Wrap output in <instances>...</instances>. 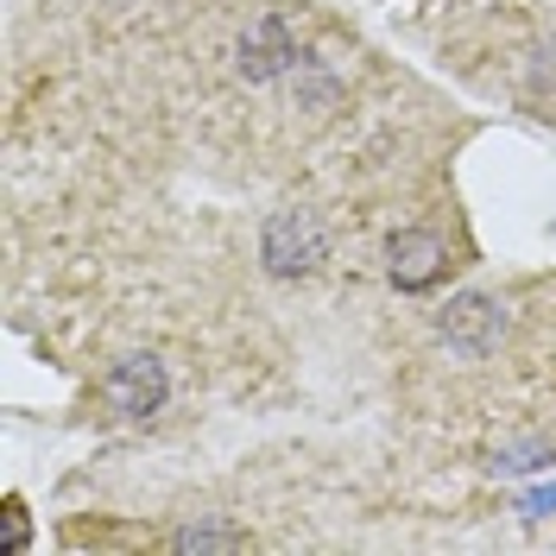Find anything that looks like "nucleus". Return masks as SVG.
<instances>
[{"label": "nucleus", "mask_w": 556, "mask_h": 556, "mask_svg": "<svg viewBox=\"0 0 556 556\" xmlns=\"http://www.w3.org/2000/svg\"><path fill=\"white\" fill-rule=\"evenodd\" d=\"M260 260L273 278H311L329 260V235L311 208H273L260 228Z\"/></svg>", "instance_id": "obj_1"}, {"label": "nucleus", "mask_w": 556, "mask_h": 556, "mask_svg": "<svg viewBox=\"0 0 556 556\" xmlns=\"http://www.w3.org/2000/svg\"><path fill=\"white\" fill-rule=\"evenodd\" d=\"M437 336H443L455 354L481 361V354H493V348L506 342V304L486 298V291H455L450 304L437 311Z\"/></svg>", "instance_id": "obj_2"}, {"label": "nucleus", "mask_w": 556, "mask_h": 556, "mask_svg": "<svg viewBox=\"0 0 556 556\" xmlns=\"http://www.w3.org/2000/svg\"><path fill=\"white\" fill-rule=\"evenodd\" d=\"M102 399L114 417H152V412H165V399H172V374H165L159 354H121L102 380Z\"/></svg>", "instance_id": "obj_3"}, {"label": "nucleus", "mask_w": 556, "mask_h": 556, "mask_svg": "<svg viewBox=\"0 0 556 556\" xmlns=\"http://www.w3.org/2000/svg\"><path fill=\"white\" fill-rule=\"evenodd\" d=\"M298 33H291V20L285 13H260L241 38H235V70H241L247 83H273V76H291L298 70Z\"/></svg>", "instance_id": "obj_4"}, {"label": "nucleus", "mask_w": 556, "mask_h": 556, "mask_svg": "<svg viewBox=\"0 0 556 556\" xmlns=\"http://www.w3.org/2000/svg\"><path fill=\"white\" fill-rule=\"evenodd\" d=\"M443 273H450L443 235H430V228H399V235L386 241V278H392L399 291H430Z\"/></svg>", "instance_id": "obj_5"}, {"label": "nucleus", "mask_w": 556, "mask_h": 556, "mask_svg": "<svg viewBox=\"0 0 556 556\" xmlns=\"http://www.w3.org/2000/svg\"><path fill=\"white\" fill-rule=\"evenodd\" d=\"M165 544H172L177 556H235V551H247L253 538L235 531V525H184V531H172Z\"/></svg>", "instance_id": "obj_6"}, {"label": "nucleus", "mask_w": 556, "mask_h": 556, "mask_svg": "<svg viewBox=\"0 0 556 556\" xmlns=\"http://www.w3.org/2000/svg\"><path fill=\"white\" fill-rule=\"evenodd\" d=\"M291 89H298V108H316V114L342 96V83H336V76L323 70V58H311V51H304L298 70H291Z\"/></svg>", "instance_id": "obj_7"}, {"label": "nucleus", "mask_w": 556, "mask_h": 556, "mask_svg": "<svg viewBox=\"0 0 556 556\" xmlns=\"http://www.w3.org/2000/svg\"><path fill=\"white\" fill-rule=\"evenodd\" d=\"M544 462H556V437H531V443H519V450H500L493 468H506V475H531V468H544Z\"/></svg>", "instance_id": "obj_8"}, {"label": "nucleus", "mask_w": 556, "mask_h": 556, "mask_svg": "<svg viewBox=\"0 0 556 556\" xmlns=\"http://www.w3.org/2000/svg\"><path fill=\"white\" fill-rule=\"evenodd\" d=\"M0 551L7 556L26 551V506H20V500H7V538H0Z\"/></svg>", "instance_id": "obj_9"}]
</instances>
